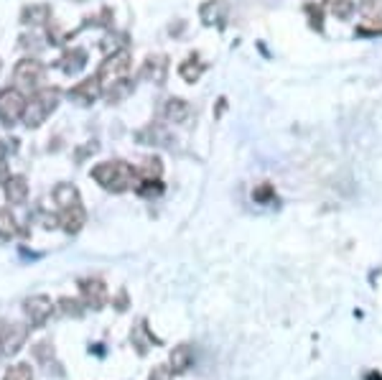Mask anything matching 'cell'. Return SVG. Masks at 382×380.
Segmentation results:
<instances>
[{
    "label": "cell",
    "instance_id": "cell-1",
    "mask_svg": "<svg viewBox=\"0 0 382 380\" xmlns=\"http://www.w3.org/2000/svg\"><path fill=\"white\" fill-rule=\"evenodd\" d=\"M92 179L105 189V192L112 194H123L130 192V189H138L143 176L135 166H130L128 161H102V164L92 166Z\"/></svg>",
    "mask_w": 382,
    "mask_h": 380
},
{
    "label": "cell",
    "instance_id": "cell-2",
    "mask_svg": "<svg viewBox=\"0 0 382 380\" xmlns=\"http://www.w3.org/2000/svg\"><path fill=\"white\" fill-rule=\"evenodd\" d=\"M54 202H56V209H59V225L64 227V232L77 235L87 225V212H84V204H82L79 189L74 184L61 181L54 189Z\"/></svg>",
    "mask_w": 382,
    "mask_h": 380
},
{
    "label": "cell",
    "instance_id": "cell-3",
    "mask_svg": "<svg viewBox=\"0 0 382 380\" xmlns=\"http://www.w3.org/2000/svg\"><path fill=\"white\" fill-rule=\"evenodd\" d=\"M130 72H132V54L128 52V49L107 54L105 61L100 64V69H97V79L102 84L105 95L110 90H115V87H120V84L130 82V79H128Z\"/></svg>",
    "mask_w": 382,
    "mask_h": 380
},
{
    "label": "cell",
    "instance_id": "cell-4",
    "mask_svg": "<svg viewBox=\"0 0 382 380\" xmlns=\"http://www.w3.org/2000/svg\"><path fill=\"white\" fill-rule=\"evenodd\" d=\"M56 107H59V90H54V87L36 90L29 97V105H26V112H23V126L26 128L44 126Z\"/></svg>",
    "mask_w": 382,
    "mask_h": 380
},
{
    "label": "cell",
    "instance_id": "cell-5",
    "mask_svg": "<svg viewBox=\"0 0 382 380\" xmlns=\"http://www.w3.org/2000/svg\"><path fill=\"white\" fill-rule=\"evenodd\" d=\"M26 105H29V97L23 95L18 87H6L0 92V120H3V126L10 128L18 120H23Z\"/></svg>",
    "mask_w": 382,
    "mask_h": 380
},
{
    "label": "cell",
    "instance_id": "cell-6",
    "mask_svg": "<svg viewBox=\"0 0 382 380\" xmlns=\"http://www.w3.org/2000/svg\"><path fill=\"white\" fill-rule=\"evenodd\" d=\"M13 82L18 90H38L44 82V64L38 59H21L13 69Z\"/></svg>",
    "mask_w": 382,
    "mask_h": 380
},
{
    "label": "cell",
    "instance_id": "cell-7",
    "mask_svg": "<svg viewBox=\"0 0 382 380\" xmlns=\"http://www.w3.org/2000/svg\"><path fill=\"white\" fill-rule=\"evenodd\" d=\"M23 312H26V317H29L31 329H38L52 319L54 312H56V306H54V301L49 296L38 294V296H31L23 301Z\"/></svg>",
    "mask_w": 382,
    "mask_h": 380
},
{
    "label": "cell",
    "instance_id": "cell-8",
    "mask_svg": "<svg viewBox=\"0 0 382 380\" xmlns=\"http://www.w3.org/2000/svg\"><path fill=\"white\" fill-rule=\"evenodd\" d=\"M79 298L84 301L87 309H105L107 304V286L102 278H79Z\"/></svg>",
    "mask_w": 382,
    "mask_h": 380
},
{
    "label": "cell",
    "instance_id": "cell-9",
    "mask_svg": "<svg viewBox=\"0 0 382 380\" xmlns=\"http://www.w3.org/2000/svg\"><path fill=\"white\" fill-rule=\"evenodd\" d=\"M29 340V327L23 324H3L0 327V355H15Z\"/></svg>",
    "mask_w": 382,
    "mask_h": 380
},
{
    "label": "cell",
    "instance_id": "cell-10",
    "mask_svg": "<svg viewBox=\"0 0 382 380\" xmlns=\"http://www.w3.org/2000/svg\"><path fill=\"white\" fill-rule=\"evenodd\" d=\"M360 13L365 18L357 33L365 36V33H382V0H362L360 3Z\"/></svg>",
    "mask_w": 382,
    "mask_h": 380
},
{
    "label": "cell",
    "instance_id": "cell-11",
    "mask_svg": "<svg viewBox=\"0 0 382 380\" xmlns=\"http://www.w3.org/2000/svg\"><path fill=\"white\" fill-rule=\"evenodd\" d=\"M166 77H169V56L166 54H151V56H146L143 67H140V79L163 84Z\"/></svg>",
    "mask_w": 382,
    "mask_h": 380
},
{
    "label": "cell",
    "instance_id": "cell-12",
    "mask_svg": "<svg viewBox=\"0 0 382 380\" xmlns=\"http://www.w3.org/2000/svg\"><path fill=\"white\" fill-rule=\"evenodd\" d=\"M102 95H105V90H102V84H100V79H97V75L82 79V82H77L72 90H69V97H72L77 105H92Z\"/></svg>",
    "mask_w": 382,
    "mask_h": 380
},
{
    "label": "cell",
    "instance_id": "cell-13",
    "mask_svg": "<svg viewBox=\"0 0 382 380\" xmlns=\"http://www.w3.org/2000/svg\"><path fill=\"white\" fill-rule=\"evenodd\" d=\"M227 13L229 8L224 0H206V3H201L199 6V21L204 23V26H224V21H227Z\"/></svg>",
    "mask_w": 382,
    "mask_h": 380
},
{
    "label": "cell",
    "instance_id": "cell-14",
    "mask_svg": "<svg viewBox=\"0 0 382 380\" xmlns=\"http://www.w3.org/2000/svg\"><path fill=\"white\" fill-rule=\"evenodd\" d=\"M59 69L64 75H79L82 69L87 67V52L79 49V46H72V49H66L64 54L59 56Z\"/></svg>",
    "mask_w": 382,
    "mask_h": 380
},
{
    "label": "cell",
    "instance_id": "cell-15",
    "mask_svg": "<svg viewBox=\"0 0 382 380\" xmlns=\"http://www.w3.org/2000/svg\"><path fill=\"white\" fill-rule=\"evenodd\" d=\"M49 21H52V6H46V3H31L21 10L23 26H44Z\"/></svg>",
    "mask_w": 382,
    "mask_h": 380
},
{
    "label": "cell",
    "instance_id": "cell-16",
    "mask_svg": "<svg viewBox=\"0 0 382 380\" xmlns=\"http://www.w3.org/2000/svg\"><path fill=\"white\" fill-rule=\"evenodd\" d=\"M189 115H191V107L181 97H169L166 105H163V118L169 120V123H186Z\"/></svg>",
    "mask_w": 382,
    "mask_h": 380
},
{
    "label": "cell",
    "instance_id": "cell-17",
    "mask_svg": "<svg viewBox=\"0 0 382 380\" xmlns=\"http://www.w3.org/2000/svg\"><path fill=\"white\" fill-rule=\"evenodd\" d=\"M204 61L199 59V54H189L181 64H178V77L184 79V82H189V84H194V82H199V77L204 75Z\"/></svg>",
    "mask_w": 382,
    "mask_h": 380
},
{
    "label": "cell",
    "instance_id": "cell-18",
    "mask_svg": "<svg viewBox=\"0 0 382 380\" xmlns=\"http://www.w3.org/2000/svg\"><path fill=\"white\" fill-rule=\"evenodd\" d=\"M169 365L174 367V373H186L191 365H194V347L191 344H178L171 350V358H169Z\"/></svg>",
    "mask_w": 382,
    "mask_h": 380
},
{
    "label": "cell",
    "instance_id": "cell-19",
    "mask_svg": "<svg viewBox=\"0 0 382 380\" xmlns=\"http://www.w3.org/2000/svg\"><path fill=\"white\" fill-rule=\"evenodd\" d=\"M6 199L10 202V204H23L26 202V197H29V181H26V176H10V179L6 181Z\"/></svg>",
    "mask_w": 382,
    "mask_h": 380
},
{
    "label": "cell",
    "instance_id": "cell-20",
    "mask_svg": "<svg viewBox=\"0 0 382 380\" xmlns=\"http://www.w3.org/2000/svg\"><path fill=\"white\" fill-rule=\"evenodd\" d=\"M329 10L337 21H349L357 13V3L354 0H329Z\"/></svg>",
    "mask_w": 382,
    "mask_h": 380
},
{
    "label": "cell",
    "instance_id": "cell-21",
    "mask_svg": "<svg viewBox=\"0 0 382 380\" xmlns=\"http://www.w3.org/2000/svg\"><path fill=\"white\" fill-rule=\"evenodd\" d=\"M138 172L143 179H161V174H163V161L158 156L153 158H146L143 164L138 166Z\"/></svg>",
    "mask_w": 382,
    "mask_h": 380
},
{
    "label": "cell",
    "instance_id": "cell-22",
    "mask_svg": "<svg viewBox=\"0 0 382 380\" xmlns=\"http://www.w3.org/2000/svg\"><path fill=\"white\" fill-rule=\"evenodd\" d=\"M36 375H33V367L29 365V363H15V365H10L3 373V380H33Z\"/></svg>",
    "mask_w": 382,
    "mask_h": 380
},
{
    "label": "cell",
    "instance_id": "cell-23",
    "mask_svg": "<svg viewBox=\"0 0 382 380\" xmlns=\"http://www.w3.org/2000/svg\"><path fill=\"white\" fill-rule=\"evenodd\" d=\"M303 13L309 15V26H311V29L321 33V31H323V8L319 6V3H306V6H303Z\"/></svg>",
    "mask_w": 382,
    "mask_h": 380
},
{
    "label": "cell",
    "instance_id": "cell-24",
    "mask_svg": "<svg viewBox=\"0 0 382 380\" xmlns=\"http://www.w3.org/2000/svg\"><path fill=\"white\" fill-rule=\"evenodd\" d=\"M252 199H255L257 204H270V202L275 199V187H273L270 181L257 184V187L252 189Z\"/></svg>",
    "mask_w": 382,
    "mask_h": 380
},
{
    "label": "cell",
    "instance_id": "cell-25",
    "mask_svg": "<svg viewBox=\"0 0 382 380\" xmlns=\"http://www.w3.org/2000/svg\"><path fill=\"white\" fill-rule=\"evenodd\" d=\"M15 232H18V222H15V217L10 215V209L0 207V235L10 238V235H15Z\"/></svg>",
    "mask_w": 382,
    "mask_h": 380
},
{
    "label": "cell",
    "instance_id": "cell-26",
    "mask_svg": "<svg viewBox=\"0 0 382 380\" xmlns=\"http://www.w3.org/2000/svg\"><path fill=\"white\" fill-rule=\"evenodd\" d=\"M59 306L66 317H77V319H79L82 314H84V301H79V298L64 296V298H59Z\"/></svg>",
    "mask_w": 382,
    "mask_h": 380
},
{
    "label": "cell",
    "instance_id": "cell-27",
    "mask_svg": "<svg viewBox=\"0 0 382 380\" xmlns=\"http://www.w3.org/2000/svg\"><path fill=\"white\" fill-rule=\"evenodd\" d=\"M135 192H138L140 197H158V194L163 192V184H161V179H143Z\"/></svg>",
    "mask_w": 382,
    "mask_h": 380
},
{
    "label": "cell",
    "instance_id": "cell-28",
    "mask_svg": "<svg viewBox=\"0 0 382 380\" xmlns=\"http://www.w3.org/2000/svg\"><path fill=\"white\" fill-rule=\"evenodd\" d=\"M176 373H174V367L171 365H155L151 373H148V380H174Z\"/></svg>",
    "mask_w": 382,
    "mask_h": 380
},
{
    "label": "cell",
    "instance_id": "cell-29",
    "mask_svg": "<svg viewBox=\"0 0 382 380\" xmlns=\"http://www.w3.org/2000/svg\"><path fill=\"white\" fill-rule=\"evenodd\" d=\"M33 358L41 360V363H49V358H54V344L52 342L33 344Z\"/></svg>",
    "mask_w": 382,
    "mask_h": 380
},
{
    "label": "cell",
    "instance_id": "cell-30",
    "mask_svg": "<svg viewBox=\"0 0 382 380\" xmlns=\"http://www.w3.org/2000/svg\"><path fill=\"white\" fill-rule=\"evenodd\" d=\"M10 179V172H8V166H6V161L0 158V187H6V181Z\"/></svg>",
    "mask_w": 382,
    "mask_h": 380
},
{
    "label": "cell",
    "instance_id": "cell-31",
    "mask_svg": "<svg viewBox=\"0 0 382 380\" xmlns=\"http://www.w3.org/2000/svg\"><path fill=\"white\" fill-rule=\"evenodd\" d=\"M365 380H382V375L380 373H367L365 375Z\"/></svg>",
    "mask_w": 382,
    "mask_h": 380
},
{
    "label": "cell",
    "instance_id": "cell-32",
    "mask_svg": "<svg viewBox=\"0 0 382 380\" xmlns=\"http://www.w3.org/2000/svg\"><path fill=\"white\" fill-rule=\"evenodd\" d=\"M77 3H82V0H77Z\"/></svg>",
    "mask_w": 382,
    "mask_h": 380
}]
</instances>
